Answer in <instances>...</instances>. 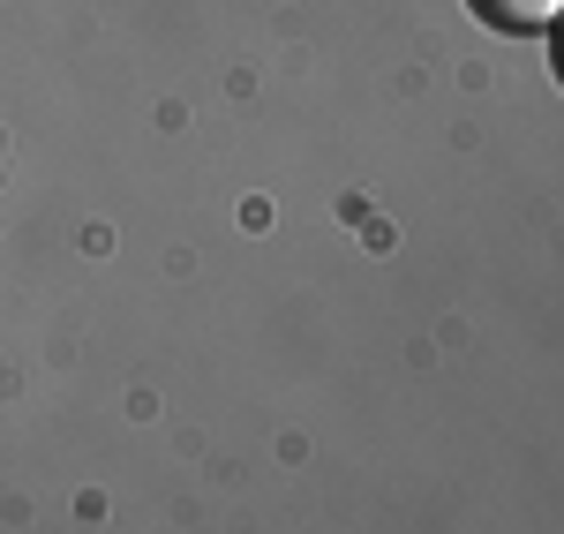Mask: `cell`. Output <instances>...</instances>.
Masks as SVG:
<instances>
[{"instance_id":"obj_1","label":"cell","mask_w":564,"mask_h":534,"mask_svg":"<svg viewBox=\"0 0 564 534\" xmlns=\"http://www.w3.org/2000/svg\"><path fill=\"white\" fill-rule=\"evenodd\" d=\"M564 0H475L481 23H497V31H520V39H534V31H550L557 23Z\"/></svg>"}]
</instances>
